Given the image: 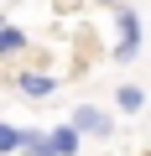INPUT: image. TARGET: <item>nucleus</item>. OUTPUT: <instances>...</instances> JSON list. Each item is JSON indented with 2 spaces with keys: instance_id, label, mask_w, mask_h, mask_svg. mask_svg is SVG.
I'll list each match as a JSON object with an SVG mask.
<instances>
[{
  "instance_id": "423d86ee",
  "label": "nucleus",
  "mask_w": 151,
  "mask_h": 156,
  "mask_svg": "<svg viewBox=\"0 0 151 156\" xmlns=\"http://www.w3.org/2000/svg\"><path fill=\"white\" fill-rule=\"evenodd\" d=\"M16 151H26V156H52V146H47L42 130H21V146H16Z\"/></svg>"
},
{
  "instance_id": "6e6552de",
  "label": "nucleus",
  "mask_w": 151,
  "mask_h": 156,
  "mask_svg": "<svg viewBox=\"0 0 151 156\" xmlns=\"http://www.w3.org/2000/svg\"><path fill=\"white\" fill-rule=\"evenodd\" d=\"M16 146H21V130L16 125H0V156H11Z\"/></svg>"
},
{
  "instance_id": "39448f33",
  "label": "nucleus",
  "mask_w": 151,
  "mask_h": 156,
  "mask_svg": "<svg viewBox=\"0 0 151 156\" xmlns=\"http://www.w3.org/2000/svg\"><path fill=\"white\" fill-rule=\"evenodd\" d=\"M16 52H26V31L0 16V57H16Z\"/></svg>"
},
{
  "instance_id": "20e7f679",
  "label": "nucleus",
  "mask_w": 151,
  "mask_h": 156,
  "mask_svg": "<svg viewBox=\"0 0 151 156\" xmlns=\"http://www.w3.org/2000/svg\"><path fill=\"white\" fill-rule=\"evenodd\" d=\"M16 89H21V94H31V99H42V94H52V89H57V78H47V73H16Z\"/></svg>"
},
{
  "instance_id": "f257e3e1",
  "label": "nucleus",
  "mask_w": 151,
  "mask_h": 156,
  "mask_svg": "<svg viewBox=\"0 0 151 156\" xmlns=\"http://www.w3.org/2000/svg\"><path fill=\"white\" fill-rule=\"evenodd\" d=\"M115 31H120L115 57H120V62H130V57L141 52V16H135L130 5H115Z\"/></svg>"
},
{
  "instance_id": "f03ea898",
  "label": "nucleus",
  "mask_w": 151,
  "mask_h": 156,
  "mask_svg": "<svg viewBox=\"0 0 151 156\" xmlns=\"http://www.w3.org/2000/svg\"><path fill=\"white\" fill-rule=\"evenodd\" d=\"M68 125L78 130V135H99V140H110V130H115V120H110V115H104L99 104H78Z\"/></svg>"
},
{
  "instance_id": "0eeeda50",
  "label": "nucleus",
  "mask_w": 151,
  "mask_h": 156,
  "mask_svg": "<svg viewBox=\"0 0 151 156\" xmlns=\"http://www.w3.org/2000/svg\"><path fill=\"white\" fill-rule=\"evenodd\" d=\"M115 104H120V109H141V104H146V94H141L135 83H125V89L115 94Z\"/></svg>"
},
{
  "instance_id": "7ed1b4c3",
  "label": "nucleus",
  "mask_w": 151,
  "mask_h": 156,
  "mask_svg": "<svg viewBox=\"0 0 151 156\" xmlns=\"http://www.w3.org/2000/svg\"><path fill=\"white\" fill-rule=\"evenodd\" d=\"M47 146H52V156H78L84 135L73 130V125H57V130H47Z\"/></svg>"
},
{
  "instance_id": "1a4fd4ad",
  "label": "nucleus",
  "mask_w": 151,
  "mask_h": 156,
  "mask_svg": "<svg viewBox=\"0 0 151 156\" xmlns=\"http://www.w3.org/2000/svg\"><path fill=\"white\" fill-rule=\"evenodd\" d=\"M94 5H120V0H94Z\"/></svg>"
}]
</instances>
